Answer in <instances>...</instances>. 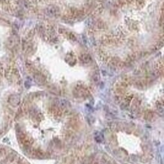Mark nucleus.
<instances>
[{"label": "nucleus", "mask_w": 164, "mask_h": 164, "mask_svg": "<svg viewBox=\"0 0 164 164\" xmlns=\"http://www.w3.org/2000/svg\"><path fill=\"white\" fill-rule=\"evenodd\" d=\"M99 78H100V77H99V75H98V74H95V75H94L93 79H94V81H95V82L98 81H99Z\"/></svg>", "instance_id": "20e7f679"}, {"label": "nucleus", "mask_w": 164, "mask_h": 164, "mask_svg": "<svg viewBox=\"0 0 164 164\" xmlns=\"http://www.w3.org/2000/svg\"><path fill=\"white\" fill-rule=\"evenodd\" d=\"M107 164H111V163H107Z\"/></svg>", "instance_id": "39448f33"}, {"label": "nucleus", "mask_w": 164, "mask_h": 164, "mask_svg": "<svg viewBox=\"0 0 164 164\" xmlns=\"http://www.w3.org/2000/svg\"><path fill=\"white\" fill-rule=\"evenodd\" d=\"M20 99L16 95H12L9 98V102L12 104V105H17L19 103Z\"/></svg>", "instance_id": "f257e3e1"}, {"label": "nucleus", "mask_w": 164, "mask_h": 164, "mask_svg": "<svg viewBox=\"0 0 164 164\" xmlns=\"http://www.w3.org/2000/svg\"><path fill=\"white\" fill-rule=\"evenodd\" d=\"M80 59L85 63H89V62H90L92 61V59H91L90 56L88 55V54H83V55H82L80 56Z\"/></svg>", "instance_id": "f03ea898"}, {"label": "nucleus", "mask_w": 164, "mask_h": 164, "mask_svg": "<svg viewBox=\"0 0 164 164\" xmlns=\"http://www.w3.org/2000/svg\"><path fill=\"white\" fill-rule=\"evenodd\" d=\"M153 118V113L151 112H146L145 113V119L148 120H151Z\"/></svg>", "instance_id": "7ed1b4c3"}]
</instances>
